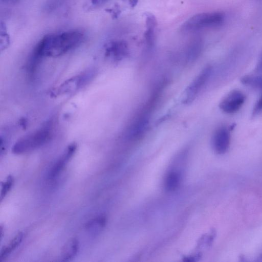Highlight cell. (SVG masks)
<instances>
[{"label": "cell", "mask_w": 262, "mask_h": 262, "mask_svg": "<svg viewBox=\"0 0 262 262\" xmlns=\"http://www.w3.org/2000/svg\"><path fill=\"white\" fill-rule=\"evenodd\" d=\"M243 84L252 88L262 90V77L257 76H245L241 78Z\"/></svg>", "instance_id": "obj_14"}, {"label": "cell", "mask_w": 262, "mask_h": 262, "mask_svg": "<svg viewBox=\"0 0 262 262\" xmlns=\"http://www.w3.org/2000/svg\"><path fill=\"white\" fill-rule=\"evenodd\" d=\"M128 3L132 8L135 7L138 3V0H128Z\"/></svg>", "instance_id": "obj_20"}, {"label": "cell", "mask_w": 262, "mask_h": 262, "mask_svg": "<svg viewBox=\"0 0 262 262\" xmlns=\"http://www.w3.org/2000/svg\"><path fill=\"white\" fill-rule=\"evenodd\" d=\"M84 36L83 33L78 30L48 35L39 41L32 53L41 59L46 57H57L76 48L82 42Z\"/></svg>", "instance_id": "obj_1"}, {"label": "cell", "mask_w": 262, "mask_h": 262, "mask_svg": "<svg viewBox=\"0 0 262 262\" xmlns=\"http://www.w3.org/2000/svg\"><path fill=\"white\" fill-rule=\"evenodd\" d=\"M202 47V41L200 39L193 40L189 45L188 49V56L189 59H194L201 52Z\"/></svg>", "instance_id": "obj_15"}, {"label": "cell", "mask_w": 262, "mask_h": 262, "mask_svg": "<svg viewBox=\"0 0 262 262\" xmlns=\"http://www.w3.org/2000/svg\"><path fill=\"white\" fill-rule=\"evenodd\" d=\"M13 178L11 176H8L5 181L2 183V190L1 194V201H2L8 192L11 189L13 184Z\"/></svg>", "instance_id": "obj_17"}, {"label": "cell", "mask_w": 262, "mask_h": 262, "mask_svg": "<svg viewBox=\"0 0 262 262\" xmlns=\"http://www.w3.org/2000/svg\"><path fill=\"white\" fill-rule=\"evenodd\" d=\"M212 68L206 67L195 77L186 90L185 102L188 103L192 101L209 79Z\"/></svg>", "instance_id": "obj_6"}, {"label": "cell", "mask_w": 262, "mask_h": 262, "mask_svg": "<svg viewBox=\"0 0 262 262\" xmlns=\"http://www.w3.org/2000/svg\"><path fill=\"white\" fill-rule=\"evenodd\" d=\"M181 182V173L177 170H171L167 173L165 179V188L168 191H173L179 187Z\"/></svg>", "instance_id": "obj_11"}, {"label": "cell", "mask_w": 262, "mask_h": 262, "mask_svg": "<svg viewBox=\"0 0 262 262\" xmlns=\"http://www.w3.org/2000/svg\"><path fill=\"white\" fill-rule=\"evenodd\" d=\"M230 142L229 132L225 127L217 129L212 138V147L218 154H223L227 151L229 147Z\"/></svg>", "instance_id": "obj_7"}, {"label": "cell", "mask_w": 262, "mask_h": 262, "mask_svg": "<svg viewBox=\"0 0 262 262\" xmlns=\"http://www.w3.org/2000/svg\"><path fill=\"white\" fill-rule=\"evenodd\" d=\"M92 3L96 6L101 5L107 2L109 0H91Z\"/></svg>", "instance_id": "obj_19"}, {"label": "cell", "mask_w": 262, "mask_h": 262, "mask_svg": "<svg viewBox=\"0 0 262 262\" xmlns=\"http://www.w3.org/2000/svg\"><path fill=\"white\" fill-rule=\"evenodd\" d=\"M23 238L22 232L17 233L6 246H4L0 253V261L5 259L17 248L21 242Z\"/></svg>", "instance_id": "obj_12"}, {"label": "cell", "mask_w": 262, "mask_h": 262, "mask_svg": "<svg viewBox=\"0 0 262 262\" xmlns=\"http://www.w3.org/2000/svg\"><path fill=\"white\" fill-rule=\"evenodd\" d=\"M105 55L114 59H120L127 55L128 47L125 41L117 40L109 42L105 48Z\"/></svg>", "instance_id": "obj_9"}, {"label": "cell", "mask_w": 262, "mask_h": 262, "mask_svg": "<svg viewBox=\"0 0 262 262\" xmlns=\"http://www.w3.org/2000/svg\"><path fill=\"white\" fill-rule=\"evenodd\" d=\"M262 112V95L255 103L252 112L253 116H256Z\"/></svg>", "instance_id": "obj_18"}, {"label": "cell", "mask_w": 262, "mask_h": 262, "mask_svg": "<svg viewBox=\"0 0 262 262\" xmlns=\"http://www.w3.org/2000/svg\"><path fill=\"white\" fill-rule=\"evenodd\" d=\"M79 249V243L75 238L70 239L63 246L61 252V260L69 261L77 254Z\"/></svg>", "instance_id": "obj_10"}, {"label": "cell", "mask_w": 262, "mask_h": 262, "mask_svg": "<svg viewBox=\"0 0 262 262\" xmlns=\"http://www.w3.org/2000/svg\"><path fill=\"white\" fill-rule=\"evenodd\" d=\"M224 15L220 12H205L194 15L182 25L183 33H189L207 28L221 25L224 21Z\"/></svg>", "instance_id": "obj_4"}, {"label": "cell", "mask_w": 262, "mask_h": 262, "mask_svg": "<svg viewBox=\"0 0 262 262\" xmlns=\"http://www.w3.org/2000/svg\"><path fill=\"white\" fill-rule=\"evenodd\" d=\"M4 2L8 4H15L19 2V0H2Z\"/></svg>", "instance_id": "obj_21"}, {"label": "cell", "mask_w": 262, "mask_h": 262, "mask_svg": "<svg viewBox=\"0 0 262 262\" xmlns=\"http://www.w3.org/2000/svg\"><path fill=\"white\" fill-rule=\"evenodd\" d=\"M96 75L94 69H88L74 75L52 90L50 95L53 97L73 94L90 83Z\"/></svg>", "instance_id": "obj_3"}, {"label": "cell", "mask_w": 262, "mask_h": 262, "mask_svg": "<svg viewBox=\"0 0 262 262\" xmlns=\"http://www.w3.org/2000/svg\"><path fill=\"white\" fill-rule=\"evenodd\" d=\"M146 31L144 34L145 41L147 46L151 47L155 41V29L157 22L154 20H148L145 22Z\"/></svg>", "instance_id": "obj_13"}, {"label": "cell", "mask_w": 262, "mask_h": 262, "mask_svg": "<svg viewBox=\"0 0 262 262\" xmlns=\"http://www.w3.org/2000/svg\"><path fill=\"white\" fill-rule=\"evenodd\" d=\"M245 99L244 94L239 91L230 92L220 102L219 107L224 113L232 114L238 111Z\"/></svg>", "instance_id": "obj_5"}, {"label": "cell", "mask_w": 262, "mask_h": 262, "mask_svg": "<svg viewBox=\"0 0 262 262\" xmlns=\"http://www.w3.org/2000/svg\"><path fill=\"white\" fill-rule=\"evenodd\" d=\"M106 224V218L104 215H100L90 221L86 225L88 229L94 230L103 228Z\"/></svg>", "instance_id": "obj_16"}, {"label": "cell", "mask_w": 262, "mask_h": 262, "mask_svg": "<svg viewBox=\"0 0 262 262\" xmlns=\"http://www.w3.org/2000/svg\"><path fill=\"white\" fill-rule=\"evenodd\" d=\"M52 137L49 126L41 127L18 139L12 150L17 155L23 154L38 149L48 143Z\"/></svg>", "instance_id": "obj_2"}, {"label": "cell", "mask_w": 262, "mask_h": 262, "mask_svg": "<svg viewBox=\"0 0 262 262\" xmlns=\"http://www.w3.org/2000/svg\"><path fill=\"white\" fill-rule=\"evenodd\" d=\"M77 148L75 143H72L68 146L63 154L54 163L49 172V178L53 179L58 176L64 168L67 163L74 155Z\"/></svg>", "instance_id": "obj_8"}]
</instances>
